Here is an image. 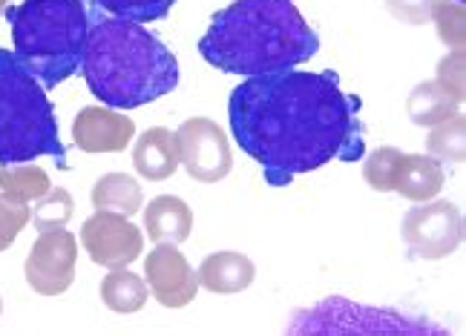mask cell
<instances>
[{
	"mask_svg": "<svg viewBox=\"0 0 466 336\" xmlns=\"http://www.w3.org/2000/svg\"><path fill=\"white\" fill-rule=\"evenodd\" d=\"M363 101L339 86L337 73L282 69L245 78L230 93L228 115L237 144L262 167L271 187H289L334 158L366 153Z\"/></svg>",
	"mask_w": 466,
	"mask_h": 336,
	"instance_id": "obj_1",
	"label": "cell"
},
{
	"mask_svg": "<svg viewBox=\"0 0 466 336\" xmlns=\"http://www.w3.org/2000/svg\"><path fill=\"white\" fill-rule=\"evenodd\" d=\"M319 35L294 0H233L213 15L199 55L219 73L268 75L294 69L317 55Z\"/></svg>",
	"mask_w": 466,
	"mask_h": 336,
	"instance_id": "obj_2",
	"label": "cell"
},
{
	"mask_svg": "<svg viewBox=\"0 0 466 336\" xmlns=\"http://www.w3.org/2000/svg\"><path fill=\"white\" fill-rule=\"evenodd\" d=\"M93 95L113 110H136L178 86V61L150 29L121 17H93L81 58Z\"/></svg>",
	"mask_w": 466,
	"mask_h": 336,
	"instance_id": "obj_3",
	"label": "cell"
},
{
	"mask_svg": "<svg viewBox=\"0 0 466 336\" xmlns=\"http://www.w3.org/2000/svg\"><path fill=\"white\" fill-rule=\"evenodd\" d=\"M6 17L17 61L44 84V90H56L61 81L81 73L89 35L84 0H24Z\"/></svg>",
	"mask_w": 466,
	"mask_h": 336,
	"instance_id": "obj_4",
	"label": "cell"
},
{
	"mask_svg": "<svg viewBox=\"0 0 466 336\" xmlns=\"http://www.w3.org/2000/svg\"><path fill=\"white\" fill-rule=\"evenodd\" d=\"M49 155L66 170V153L58 138V121L44 84L0 49V167L26 164Z\"/></svg>",
	"mask_w": 466,
	"mask_h": 336,
	"instance_id": "obj_5",
	"label": "cell"
},
{
	"mask_svg": "<svg viewBox=\"0 0 466 336\" xmlns=\"http://www.w3.org/2000/svg\"><path fill=\"white\" fill-rule=\"evenodd\" d=\"M403 242L411 256L429 262L452 256L463 242L461 210L446 199L420 202V207H411L403 216Z\"/></svg>",
	"mask_w": 466,
	"mask_h": 336,
	"instance_id": "obj_6",
	"label": "cell"
},
{
	"mask_svg": "<svg viewBox=\"0 0 466 336\" xmlns=\"http://www.w3.org/2000/svg\"><path fill=\"white\" fill-rule=\"evenodd\" d=\"M178 164L202 184H217L233 167V153L225 130L210 118H187L176 133Z\"/></svg>",
	"mask_w": 466,
	"mask_h": 336,
	"instance_id": "obj_7",
	"label": "cell"
},
{
	"mask_svg": "<svg viewBox=\"0 0 466 336\" xmlns=\"http://www.w3.org/2000/svg\"><path fill=\"white\" fill-rule=\"evenodd\" d=\"M76 262H78V242L69 230H46L35 239L26 256L24 273L35 293L41 296H61L76 282Z\"/></svg>",
	"mask_w": 466,
	"mask_h": 336,
	"instance_id": "obj_8",
	"label": "cell"
},
{
	"mask_svg": "<svg viewBox=\"0 0 466 336\" xmlns=\"http://www.w3.org/2000/svg\"><path fill=\"white\" fill-rule=\"evenodd\" d=\"M81 244L93 259V264L101 268H127L133 264L141 251H145V236L141 230L121 213L113 210H98L96 216H89L81 227Z\"/></svg>",
	"mask_w": 466,
	"mask_h": 336,
	"instance_id": "obj_9",
	"label": "cell"
},
{
	"mask_svg": "<svg viewBox=\"0 0 466 336\" xmlns=\"http://www.w3.org/2000/svg\"><path fill=\"white\" fill-rule=\"evenodd\" d=\"M145 282L156 302L165 308H185L196 299L199 276L173 242H158L145 259Z\"/></svg>",
	"mask_w": 466,
	"mask_h": 336,
	"instance_id": "obj_10",
	"label": "cell"
},
{
	"mask_svg": "<svg viewBox=\"0 0 466 336\" xmlns=\"http://www.w3.org/2000/svg\"><path fill=\"white\" fill-rule=\"evenodd\" d=\"M136 138V124L110 107H84L73 121V141L84 153H121Z\"/></svg>",
	"mask_w": 466,
	"mask_h": 336,
	"instance_id": "obj_11",
	"label": "cell"
},
{
	"mask_svg": "<svg viewBox=\"0 0 466 336\" xmlns=\"http://www.w3.org/2000/svg\"><path fill=\"white\" fill-rule=\"evenodd\" d=\"M196 276H199V285L205 291L228 296V293H242L245 288L254 285L257 268L245 253L219 251V253H210L199 264Z\"/></svg>",
	"mask_w": 466,
	"mask_h": 336,
	"instance_id": "obj_12",
	"label": "cell"
},
{
	"mask_svg": "<svg viewBox=\"0 0 466 336\" xmlns=\"http://www.w3.org/2000/svg\"><path fill=\"white\" fill-rule=\"evenodd\" d=\"M133 167L141 179L147 182H165L178 170V144L176 133L165 127H150L141 133V138L133 147Z\"/></svg>",
	"mask_w": 466,
	"mask_h": 336,
	"instance_id": "obj_13",
	"label": "cell"
},
{
	"mask_svg": "<svg viewBox=\"0 0 466 336\" xmlns=\"http://www.w3.org/2000/svg\"><path fill=\"white\" fill-rule=\"evenodd\" d=\"M145 230L156 244L187 242L193 230V213L178 196H158L145 207Z\"/></svg>",
	"mask_w": 466,
	"mask_h": 336,
	"instance_id": "obj_14",
	"label": "cell"
},
{
	"mask_svg": "<svg viewBox=\"0 0 466 336\" xmlns=\"http://www.w3.org/2000/svg\"><path fill=\"white\" fill-rule=\"evenodd\" d=\"M443 167L438 158L432 155H403V164L398 173V184L394 193H400L409 202H429L438 199V193L443 190Z\"/></svg>",
	"mask_w": 466,
	"mask_h": 336,
	"instance_id": "obj_15",
	"label": "cell"
},
{
	"mask_svg": "<svg viewBox=\"0 0 466 336\" xmlns=\"http://www.w3.org/2000/svg\"><path fill=\"white\" fill-rule=\"evenodd\" d=\"M458 107L461 104L446 93L438 81L418 84L406 101V113L415 127H438V124L458 115Z\"/></svg>",
	"mask_w": 466,
	"mask_h": 336,
	"instance_id": "obj_16",
	"label": "cell"
},
{
	"mask_svg": "<svg viewBox=\"0 0 466 336\" xmlns=\"http://www.w3.org/2000/svg\"><path fill=\"white\" fill-rule=\"evenodd\" d=\"M93 207L98 210H113L121 216H136L145 207V193H141L138 182L127 173H106L93 187Z\"/></svg>",
	"mask_w": 466,
	"mask_h": 336,
	"instance_id": "obj_17",
	"label": "cell"
},
{
	"mask_svg": "<svg viewBox=\"0 0 466 336\" xmlns=\"http://www.w3.org/2000/svg\"><path fill=\"white\" fill-rule=\"evenodd\" d=\"M101 299H104V305L110 311H116V313H136V311H141L147 305L150 288L138 273L116 268V271L106 273L104 282H101Z\"/></svg>",
	"mask_w": 466,
	"mask_h": 336,
	"instance_id": "obj_18",
	"label": "cell"
},
{
	"mask_svg": "<svg viewBox=\"0 0 466 336\" xmlns=\"http://www.w3.org/2000/svg\"><path fill=\"white\" fill-rule=\"evenodd\" d=\"M0 190L17 202H38L52 190V182L38 164H9L0 167Z\"/></svg>",
	"mask_w": 466,
	"mask_h": 336,
	"instance_id": "obj_19",
	"label": "cell"
},
{
	"mask_svg": "<svg viewBox=\"0 0 466 336\" xmlns=\"http://www.w3.org/2000/svg\"><path fill=\"white\" fill-rule=\"evenodd\" d=\"M426 153L438 162H455L461 164L466 158V118L452 115L450 121L429 127L426 135Z\"/></svg>",
	"mask_w": 466,
	"mask_h": 336,
	"instance_id": "obj_20",
	"label": "cell"
},
{
	"mask_svg": "<svg viewBox=\"0 0 466 336\" xmlns=\"http://www.w3.org/2000/svg\"><path fill=\"white\" fill-rule=\"evenodd\" d=\"M403 155L398 147H378L374 153H369V158L363 162V179L371 190L378 193H391L394 184H398V173L403 164Z\"/></svg>",
	"mask_w": 466,
	"mask_h": 336,
	"instance_id": "obj_21",
	"label": "cell"
},
{
	"mask_svg": "<svg viewBox=\"0 0 466 336\" xmlns=\"http://www.w3.org/2000/svg\"><path fill=\"white\" fill-rule=\"evenodd\" d=\"M76 213V202L69 196L66 190L61 187H52L46 196L38 199V204L32 207V222L35 227L46 233V230H58V227H66L69 219Z\"/></svg>",
	"mask_w": 466,
	"mask_h": 336,
	"instance_id": "obj_22",
	"label": "cell"
},
{
	"mask_svg": "<svg viewBox=\"0 0 466 336\" xmlns=\"http://www.w3.org/2000/svg\"><path fill=\"white\" fill-rule=\"evenodd\" d=\"M98 9L110 12V17H121V21L133 24H153L167 17L176 0H96Z\"/></svg>",
	"mask_w": 466,
	"mask_h": 336,
	"instance_id": "obj_23",
	"label": "cell"
},
{
	"mask_svg": "<svg viewBox=\"0 0 466 336\" xmlns=\"http://www.w3.org/2000/svg\"><path fill=\"white\" fill-rule=\"evenodd\" d=\"M432 21L438 26V38L452 46L463 49L466 46V9L458 0H438L432 9Z\"/></svg>",
	"mask_w": 466,
	"mask_h": 336,
	"instance_id": "obj_24",
	"label": "cell"
},
{
	"mask_svg": "<svg viewBox=\"0 0 466 336\" xmlns=\"http://www.w3.org/2000/svg\"><path fill=\"white\" fill-rule=\"evenodd\" d=\"M32 219V207L29 202H17L12 196H0V253L12 247V242L17 239V233L26 227V222Z\"/></svg>",
	"mask_w": 466,
	"mask_h": 336,
	"instance_id": "obj_25",
	"label": "cell"
},
{
	"mask_svg": "<svg viewBox=\"0 0 466 336\" xmlns=\"http://www.w3.org/2000/svg\"><path fill=\"white\" fill-rule=\"evenodd\" d=\"M463 69H466V52H463V49H452L450 55H446V58L438 64V78H435L458 104H463V98H466Z\"/></svg>",
	"mask_w": 466,
	"mask_h": 336,
	"instance_id": "obj_26",
	"label": "cell"
},
{
	"mask_svg": "<svg viewBox=\"0 0 466 336\" xmlns=\"http://www.w3.org/2000/svg\"><path fill=\"white\" fill-rule=\"evenodd\" d=\"M438 0H386V9L403 24L420 26L432 21V9Z\"/></svg>",
	"mask_w": 466,
	"mask_h": 336,
	"instance_id": "obj_27",
	"label": "cell"
},
{
	"mask_svg": "<svg viewBox=\"0 0 466 336\" xmlns=\"http://www.w3.org/2000/svg\"><path fill=\"white\" fill-rule=\"evenodd\" d=\"M6 4H9V0H0V12H4V9H6Z\"/></svg>",
	"mask_w": 466,
	"mask_h": 336,
	"instance_id": "obj_28",
	"label": "cell"
},
{
	"mask_svg": "<svg viewBox=\"0 0 466 336\" xmlns=\"http://www.w3.org/2000/svg\"><path fill=\"white\" fill-rule=\"evenodd\" d=\"M0 313H4V299H0Z\"/></svg>",
	"mask_w": 466,
	"mask_h": 336,
	"instance_id": "obj_29",
	"label": "cell"
},
{
	"mask_svg": "<svg viewBox=\"0 0 466 336\" xmlns=\"http://www.w3.org/2000/svg\"><path fill=\"white\" fill-rule=\"evenodd\" d=\"M458 4H463V0H458Z\"/></svg>",
	"mask_w": 466,
	"mask_h": 336,
	"instance_id": "obj_30",
	"label": "cell"
}]
</instances>
